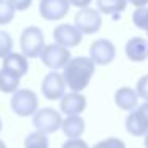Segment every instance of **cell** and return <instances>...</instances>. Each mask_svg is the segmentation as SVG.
<instances>
[{
	"instance_id": "cell-8",
	"label": "cell",
	"mask_w": 148,
	"mask_h": 148,
	"mask_svg": "<svg viewBox=\"0 0 148 148\" xmlns=\"http://www.w3.org/2000/svg\"><path fill=\"white\" fill-rule=\"evenodd\" d=\"M65 80L59 72H49L42 81V94L46 100H61L65 96Z\"/></svg>"
},
{
	"instance_id": "cell-12",
	"label": "cell",
	"mask_w": 148,
	"mask_h": 148,
	"mask_svg": "<svg viewBox=\"0 0 148 148\" xmlns=\"http://www.w3.org/2000/svg\"><path fill=\"white\" fill-rule=\"evenodd\" d=\"M61 112L67 116H80L86 108V97L80 92H69L61 99Z\"/></svg>"
},
{
	"instance_id": "cell-17",
	"label": "cell",
	"mask_w": 148,
	"mask_h": 148,
	"mask_svg": "<svg viewBox=\"0 0 148 148\" xmlns=\"http://www.w3.org/2000/svg\"><path fill=\"white\" fill-rule=\"evenodd\" d=\"M127 0H97V11L100 14H108L113 19H118L119 13L126 10Z\"/></svg>"
},
{
	"instance_id": "cell-23",
	"label": "cell",
	"mask_w": 148,
	"mask_h": 148,
	"mask_svg": "<svg viewBox=\"0 0 148 148\" xmlns=\"http://www.w3.org/2000/svg\"><path fill=\"white\" fill-rule=\"evenodd\" d=\"M92 148H126V145L121 138L108 137V138H105V140H100L99 143H96Z\"/></svg>"
},
{
	"instance_id": "cell-18",
	"label": "cell",
	"mask_w": 148,
	"mask_h": 148,
	"mask_svg": "<svg viewBox=\"0 0 148 148\" xmlns=\"http://www.w3.org/2000/svg\"><path fill=\"white\" fill-rule=\"evenodd\" d=\"M21 77L8 69H0V91L5 94H14L19 89Z\"/></svg>"
},
{
	"instance_id": "cell-4",
	"label": "cell",
	"mask_w": 148,
	"mask_h": 148,
	"mask_svg": "<svg viewBox=\"0 0 148 148\" xmlns=\"http://www.w3.org/2000/svg\"><path fill=\"white\" fill-rule=\"evenodd\" d=\"M62 121L64 118L61 116V113L54 108H40L35 115L32 116V124L42 134H53L59 127H62Z\"/></svg>"
},
{
	"instance_id": "cell-25",
	"label": "cell",
	"mask_w": 148,
	"mask_h": 148,
	"mask_svg": "<svg viewBox=\"0 0 148 148\" xmlns=\"http://www.w3.org/2000/svg\"><path fill=\"white\" fill-rule=\"evenodd\" d=\"M61 148H89V147H88V143L84 140H81V138H69L67 142L62 143Z\"/></svg>"
},
{
	"instance_id": "cell-9",
	"label": "cell",
	"mask_w": 148,
	"mask_h": 148,
	"mask_svg": "<svg viewBox=\"0 0 148 148\" xmlns=\"http://www.w3.org/2000/svg\"><path fill=\"white\" fill-rule=\"evenodd\" d=\"M116 56V48L110 40L99 38L89 48V59L96 65H108Z\"/></svg>"
},
{
	"instance_id": "cell-28",
	"label": "cell",
	"mask_w": 148,
	"mask_h": 148,
	"mask_svg": "<svg viewBox=\"0 0 148 148\" xmlns=\"http://www.w3.org/2000/svg\"><path fill=\"white\" fill-rule=\"evenodd\" d=\"M127 2H131V3L135 5L137 8H143L148 5V0H127Z\"/></svg>"
},
{
	"instance_id": "cell-32",
	"label": "cell",
	"mask_w": 148,
	"mask_h": 148,
	"mask_svg": "<svg viewBox=\"0 0 148 148\" xmlns=\"http://www.w3.org/2000/svg\"><path fill=\"white\" fill-rule=\"evenodd\" d=\"M147 35H148V30H147Z\"/></svg>"
},
{
	"instance_id": "cell-29",
	"label": "cell",
	"mask_w": 148,
	"mask_h": 148,
	"mask_svg": "<svg viewBox=\"0 0 148 148\" xmlns=\"http://www.w3.org/2000/svg\"><path fill=\"white\" fill-rule=\"evenodd\" d=\"M143 145H145V148H148V134L145 135V140H143Z\"/></svg>"
},
{
	"instance_id": "cell-7",
	"label": "cell",
	"mask_w": 148,
	"mask_h": 148,
	"mask_svg": "<svg viewBox=\"0 0 148 148\" xmlns=\"http://www.w3.org/2000/svg\"><path fill=\"white\" fill-rule=\"evenodd\" d=\"M75 27L84 35L96 34L102 27V16L96 8H84L75 14Z\"/></svg>"
},
{
	"instance_id": "cell-2",
	"label": "cell",
	"mask_w": 148,
	"mask_h": 148,
	"mask_svg": "<svg viewBox=\"0 0 148 148\" xmlns=\"http://www.w3.org/2000/svg\"><path fill=\"white\" fill-rule=\"evenodd\" d=\"M21 53L26 58H40L43 48H45V35L42 29L37 26H29L21 32L19 37Z\"/></svg>"
},
{
	"instance_id": "cell-10",
	"label": "cell",
	"mask_w": 148,
	"mask_h": 148,
	"mask_svg": "<svg viewBox=\"0 0 148 148\" xmlns=\"http://www.w3.org/2000/svg\"><path fill=\"white\" fill-rule=\"evenodd\" d=\"M70 3L69 0H40V16L46 21H59L67 16Z\"/></svg>"
},
{
	"instance_id": "cell-26",
	"label": "cell",
	"mask_w": 148,
	"mask_h": 148,
	"mask_svg": "<svg viewBox=\"0 0 148 148\" xmlns=\"http://www.w3.org/2000/svg\"><path fill=\"white\" fill-rule=\"evenodd\" d=\"M11 5L14 7V10H19V11H24L30 7L32 0H10Z\"/></svg>"
},
{
	"instance_id": "cell-15",
	"label": "cell",
	"mask_w": 148,
	"mask_h": 148,
	"mask_svg": "<svg viewBox=\"0 0 148 148\" xmlns=\"http://www.w3.org/2000/svg\"><path fill=\"white\" fill-rule=\"evenodd\" d=\"M3 69L14 72L16 75H19L23 78L29 70V62H27V58L23 53H11L3 59Z\"/></svg>"
},
{
	"instance_id": "cell-21",
	"label": "cell",
	"mask_w": 148,
	"mask_h": 148,
	"mask_svg": "<svg viewBox=\"0 0 148 148\" xmlns=\"http://www.w3.org/2000/svg\"><path fill=\"white\" fill-rule=\"evenodd\" d=\"M132 24L138 29L148 30V8L143 7V8H137V10L132 13Z\"/></svg>"
},
{
	"instance_id": "cell-20",
	"label": "cell",
	"mask_w": 148,
	"mask_h": 148,
	"mask_svg": "<svg viewBox=\"0 0 148 148\" xmlns=\"http://www.w3.org/2000/svg\"><path fill=\"white\" fill-rule=\"evenodd\" d=\"M14 7L10 0H0V26L11 23L14 18Z\"/></svg>"
},
{
	"instance_id": "cell-5",
	"label": "cell",
	"mask_w": 148,
	"mask_h": 148,
	"mask_svg": "<svg viewBox=\"0 0 148 148\" xmlns=\"http://www.w3.org/2000/svg\"><path fill=\"white\" fill-rule=\"evenodd\" d=\"M40 59H42L43 65L51 69V72H56L59 69H65V65L70 62L72 56L67 48L58 45V43H51V45H46L43 48Z\"/></svg>"
},
{
	"instance_id": "cell-24",
	"label": "cell",
	"mask_w": 148,
	"mask_h": 148,
	"mask_svg": "<svg viewBox=\"0 0 148 148\" xmlns=\"http://www.w3.org/2000/svg\"><path fill=\"white\" fill-rule=\"evenodd\" d=\"M135 92L145 102H148V75H143L142 78H138L137 86H135Z\"/></svg>"
},
{
	"instance_id": "cell-3",
	"label": "cell",
	"mask_w": 148,
	"mask_h": 148,
	"mask_svg": "<svg viewBox=\"0 0 148 148\" xmlns=\"http://www.w3.org/2000/svg\"><path fill=\"white\" fill-rule=\"evenodd\" d=\"M11 110L21 118L34 116L38 112V97L30 89H18L11 96Z\"/></svg>"
},
{
	"instance_id": "cell-27",
	"label": "cell",
	"mask_w": 148,
	"mask_h": 148,
	"mask_svg": "<svg viewBox=\"0 0 148 148\" xmlns=\"http://www.w3.org/2000/svg\"><path fill=\"white\" fill-rule=\"evenodd\" d=\"M91 2H92V0H69V3L73 5V7H77V8H80V10L89 8Z\"/></svg>"
},
{
	"instance_id": "cell-1",
	"label": "cell",
	"mask_w": 148,
	"mask_h": 148,
	"mask_svg": "<svg viewBox=\"0 0 148 148\" xmlns=\"http://www.w3.org/2000/svg\"><path fill=\"white\" fill-rule=\"evenodd\" d=\"M94 72H96V64L89 58L78 56V58H72L70 62L65 65L62 77L72 92H81L89 84Z\"/></svg>"
},
{
	"instance_id": "cell-13",
	"label": "cell",
	"mask_w": 148,
	"mask_h": 148,
	"mask_svg": "<svg viewBox=\"0 0 148 148\" xmlns=\"http://www.w3.org/2000/svg\"><path fill=\"white\" fill-rule=\"evenodd\" d=\"M126 56L132 62H143L148 59V40L143 37H132L124 46Z\"/></svg>"
},
{
	"instance_id": "cell-14",
	"label": "cell",
	"mask_w": 148,
	"mask_h": 148,
	"mask_svg": "<svg viewBox=\"0 0 148 148\" xmlns=\"http://www.w3.org/2000/svg\"><path fill=\"white\" fill-rule=\"evenodd\" d=\"M115 103L119 107L121 110H126V112H134L137 108L138 103V96L135 92V89L129 86H123L119 88L115 92Z\"/></svg>"
},
{
	"instance_id": "cell-31",
	"label": "cell",
	"mask_w": 148,
	"mask_h": 148,
	"mask_svg": "<svg viewBox=\"0 0 148 148\" xmlns=\"http://www.w3.org/2000/svg\"><path fill=\"white\" fill-rule=\"evenodd\" d=\"M2 126H3V124H2V119H0V131H2Z\"/></svg>"
},
{
	"instance_id": "cell-16",
	"label": "cell",
	"mask_w": 148,
	"mask_h": 148,
	"mask_svg": "<svg viewBox=\"0 0 148 148\" xmlns=\"http://www.w3.org/2000/svg\"><path fill=\"white\" fill-rule=\"evenodd\" d=\"M61 129L69 138H80L86 129V124H84V119L81 116H67L62 121Z\"/></svg>"
},
{
	"instance_id": "cell-11",
	"label": "cell",
	"mask_w": 148,
	"mask_h": 148,
	"mask_svg": "<svg viewBox=\"0 0 148 148\" xmlns=\"http://www.w3.org/2000/svg\"><path fill=\"white\" fill-rule=\"evenodd\" d=\"M53 37H54V42L58 45L69 49V48H75V46L80 45L83 34L72 24H59L58 27H54Z\"/></svg>"
},
{
	"instance_id": "cell-30",
	"label": "cell",
	"mask_w": 148,
	"mask_h": 148,
	"mask_svg": "<svg viewBox=\"0 0 148 148\" xmlns=\"http://www.w3.org/2000/svg\"><path fill=\"white\" fill-rule=\"evenodd\" d=\"M0 148H7V145H5L3 140H0Z\"/></svg>"
},
{
	"instance_id": "cell-19",
	"label": "cell",
	"mask_w": 148,
	"mask_h": 148,
	"mask_svg": "<svg viewBox=\"0 0 148 148\" xmlns=\"http://www.w3.org/2000/svg\"><path fill=\"white\" fill-rule=\"evenodd\" d=\"M24 148H49L48 135L42 132H32L26 137L24 140Z\"/></svg>"
},
{
	"instance_id": "cell-6",
	"label": "cell",
	"mask_w": 148,
	"mask_h": 148,
	"mask_svg": "<svg viewBox=\"0 0 148 148\" xmlns=\"http://www.w3.org/2000/svg\"><path fill=\"white\" fill-rule=\"evenodd\" d=\"M126 131L131 135L142 137L148 134V102L138 105L126 118Z\"/></svg>"
},
{
	"instance_id": "cell-22",
	"label": "cell",
	"mask_w": 148,
	"mask_h": 148,
	"mask_svg": "<svg viewBox=\"0 0 148 148\" xmlns=\"http://www.w3.org/2000/svg\"><path fill=\"white\" fill-rule=\"evenodd\" d=\"M11 53H13V38L8 32L0 30V58L5 59Z\"/></svg>"
}]
</instances>
